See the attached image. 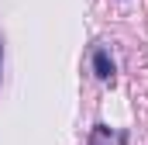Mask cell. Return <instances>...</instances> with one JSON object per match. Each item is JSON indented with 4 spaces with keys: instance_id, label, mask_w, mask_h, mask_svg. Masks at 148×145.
<instances>
[{
    "instance_id": "cell-1",
    "label": "cell",
    "mask_w": 148,
    "mask_h": 145,
    "mask_svg": "<svg viewBox=\"0 0 148 145\" xmlns=\"http://www.w3.org/2000/svg\"><path fill=\"white\" fill-rule=\"evenodd\" d=\"M93 72H97V79H114V59H110V52L107 48H97L93 52Z\"/></svg>"
},
{
    "instance_id": "cell-2",
    "label": "cell",
    "mask_w": 148,
    "mask_h": 145,
    "mask_svg": "<svg viewBox=\"0 0 148 145\" xmlns=\"http://www.w3.org/2000/svg\"><path fill=\"white\" fill-rule=\"evenodd\" d=\"M0 66H3V41H0Z\"/></svg>"
}]
</instances>
